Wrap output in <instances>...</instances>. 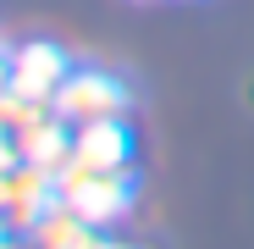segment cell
<instances>
[{
	"mask_svg": "<svg viewBox=\"0 0 254 249\" xmlns=\"http://www.w3.org/2000/svg\"><path fill=\"white\" fill-rule=\"evenodd\" d=\"M56 199L72 205L83 222H116L127 216V205H133V166H83V161H66L56 172Z\"/></svg>",
	"mask_w": 254,
	"mask_h": 249,
	"instance_id": "1",
	"label": "cell"
},
{
	"mask_svg": "<svg viewBox=\"0 0 254 249\" xmlns=\"http://www.w3.org/2000/svg\"><path fill=\"white\" fill-rule=\"evenodd\" d=\"M56 116L66 128H89V122H127L133 111V94L116 72H100V67H72L66 83L56 89Z\"/></svg>",
	"mask_w": 254,
	"mask_h": 249,
	"instance_id": "2",
	"label": "cell"
},
{
	"mask_svg": "<svg viewBox=\"0 0 254 249\" xmlns=\"http://www.w3.org/2000/svg\"><path fill=\"white\" fill-rule=\"evenodd\" d=\"M6 67H11L6 89H17L28 100H56V89L72 72V56L56 45V39H22V45L6 50Z\"/></svg>",
	"mask_w": 254,
	"mask_h": 249,
	"instance_id": "3",
	"label": "cell"
},
{
	"mask_svg": "<svg viewBox=\"0 0 254 249\" xmlns=\"http://www.w3.org/2000/svg\"><path fill=\"white\" fill-rule=\"evenodd\" d=\"M50 205H56V172H45L33 161H17L0 172V216L11 233H33Z\"/></svg>",
	"mask_w": 254,
	"mask_h": 249,
	"instance_id": "4",
	"label": "cell"
},
{
	"mask_svg": "<svg viewBox=\"0 0 254 249\" xmlns=\"http://www.w3.org/2000/svg\"><path fill=\"white\" fill-rule=\"evenodd\" d=\"M72 161H83V166H133V133H127V122L72 128Z\"/></svg>",
	"mask_w": 254,
	"mask_h": 249,
	"instance_id": "5",
	"label": "cell"
},
{
	"mask_svg": "<svg viewBox=\"0 0 254 249\" xmlns=\"http://www.w3.org/2000/svg\"><path fill=\"white\" fill-rule=\"evenodd\" d=\"M22 155H17V139H11V128H0V172H6V166H17Z\"/></svg>",
	"mask_w": 254,
	"mask_h": 249,
	"instance_id": "6",
	"label": "cell"
},
{
	"mask_svg": "<svg viewBox=\"0 0 254 249\" xmlns=\"http://www.w3.org/2000/svg\"><path fill=\"white\" fill-rule=\"evenodd\" d=\"M6 78H11V67H6V39H0V89H6Z\"/></svg>",
	"mask_w": 254,
	"mask_h": 249,
	"instance_id": "7",
	"label": "cell"
},
{
	"mask_svg": "<svg viewBox=\"0 0 254 249\" xmlns=\"http://www.w3.org/2000/svg\"><path fill=\"white\" fill-rule=\"evenodd\" d=\"M89 249H127V244H116V238H94Z\"/></svg>",
	"mask_w": 254,
	"mask_h": 249,
	"instance_id": "8",
	"label": "cell"
},
{
	"mask_svg": "<svg viewBox=\"0 0 254 249\" xmlns=\"http://www.w3.org/2000/svg\"><path fill=\"white\" fill-rule=\"evenodd\" d=\"M0 249H11V227H6V216H0Z\"/></svg>",
	"mask_w": 254,
	"mask_h": 249,
	"instance_id": "9",
	"label": "cell"
}]
</instances>
